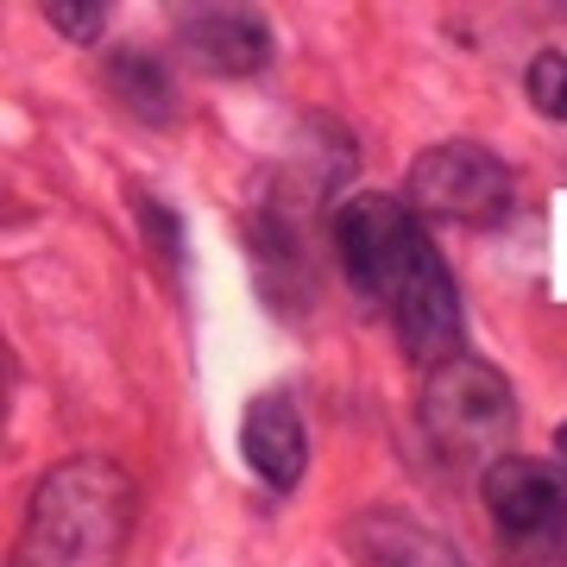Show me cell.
<instances>
[{"mask_svg": "<svg viewBox=\"0 0 567 567\" xmlns=\"http://www.w3.org/2000/svg\"><path fill=\"white\" fill-rule=\"evenodd\" d=\"M334 252H341L353 290L385 309L404 360L429 365V372L461 360L466 341L461 284L447 278L442 252L423 234V221L410 215L404 196H372V189L347 196L341 215H334Z\"/></svg>", "mask_w": 567, "mask_h": 567, "instance_id": "6da1fadb", "label": "cell"}, {"mask_svg": "<svg viewBox=\"0 0 567 567\" xmlns=\"http://www.w3.org/2000/svg\"><path fill=\"white\" fill-rule=\"evenodd\" d=\"M133 524H140V492L126 480V466L76 454L32 486L7 567H121Z\"/></svg>", "mask_w": 567, "mask_h": 567, "instance_id": "7a4b0ae2", "label": "cell"}, {"mask_svg": "<svg viewBox=\"0 0 567 567\" xmlns=\"http://www.w3.org/2000/svg\"><path fill=\"white\" fill-rule=\"evenodd\" d=\"M423 435L447 466H480V473H492L511 454V435H517L511 379L498 365L473 360V353L435 365L423 379Z\"/></svg>", "mask_w": 567, "mask_h": 567, "instance_id": "3957f363", "label": "cell"}, {"mask_svg": "<svg viewBox=\"0 0 567 567\" xmlns=\"http://www.w3.org/2000/svg\"><path fill=\"white\" fill-rule=\"evenodd\" d=\"M404 203L416 221H447V227H492L505 221L517 203L511 164L480 140H442L410 164Z\"/></svg>", "mask_w": 567, "mask_h": 567, "instance_id": "277c9868", "label": "cell"}, {"mask_svg": "<svg viewBox=\"0 0 567 567\" xmlns=\"http://www.w3.org/2000/svg\"><path fill=\"white\" fill-rule=\"evenodd\" d=\"M480 498L505 543H561L567 536V486L548 461L505 454L492 473H480Z\"/></svg>", "mask_w": 567, "mask_h": 567, "instance_id": "5b68a950", "label": "cell"}, {"mask_svg": "<svg viewBox=\"0 0 567 567\" xmlns=\"http://www.w3.org/2000/svg\"><path fill=\"white\" fill-rule=\"evenodd\" d=\"M177 51L208 76H252L271 63V25L252 7H183Z\"/></svg>", "mask_w": 567, "mask_h": 567, "instance_id": "8992f818", "label": "cell"}, {"mask_svg": "<svg viewBox=\"0 0 567 567\" xmlns=\"http://www.w3.org/2000/svg\"><path fill=\"white\" fill-rule=\"evenodd\" d=\"M240 454H246V466H252L271 492H290L297 480H303V466H309L303 416H297V404H290L284 391H265V398L246 404Z\"/></svg>", "mask_w": 567, "mask_h": 567, "instance_id": "52a82bcc", "label": "cell"}, {"mask_svg": "<svg viewBox=\"0 0 567 567\" xmlns=\"http://www.w3.org/2000/svg\"><path fill=\"white\" fill-rule=\"evenodd\" d=\"M347 548L360 555V567H466V555L447 536L404 511H360L347 524Z\"/></svg>", "mask_w": 567, "mask_h": 567, "instance_id": "ba28073f", "label": "cell"}, {"mask_svg": "<svg viewBox=\"0 0 567 567\" xmlns=\"http://www.w3.org/2000/svg\"><path fill=\"white\" fill-rule=\"evenodd\" d=\"M107 89L121 95L145 126H171L177 121V82L164 70V58H152L145 44H121L107 51Z\"/></svg>", "mask_w": 567, "mask_h": 567, "instance_id": "9c48e42d", "label": "cell"}, {"mask_svg": "<svg viewBox=\"0 0 567 567\" xmlns=\"http://www.w3.org/2000/svg\"><path fill=\"white\" fill-rule=\"evenodd\" d=\"M44 20L58 25L63 39L95 44L107 32V0H51V7H44Z\"/></svg>", "mask_w": 567, "mask_h": 567, "instance_id": "30bf717a", "label": "cell"}, {"mask_svg": "<svg viewBox=\"0 0 567 567\" xmlns=\"http://www.w3.org/2000/svg\"><path fill=\"white\" fill-rule=\"evenodd\" d=\"M529 102L543 107L548 121H567V58L561 51H543L529 63Z\"/></svg>", "mask_w": 567, "mask_h": 567, "instance_id": "8fae6325", "label": "cell"}, {"mask_svg": "<svg viewBox=\"0 0 567 567\" xmlns=\"http://www.w3.org/2000/svg\"><path fill=\"white\" fill-rule=\"evenodd\" d=\"M133 203H140L145 240L158 246V259H171V265H177V259H183V227H177V208L164 203V196H152V189H140Z\"/></svg>", "mask_w": 567, "mask_h": 567, "instance_id": "7c38bea8", "label": "cell"}, {"mask_svg": "<svg viewBox=\"0 0 567 567\" xmlns=\"http://www.w3.org/2000/svg\"><path fill=\"white\" fill-rule=\"evenodd\" d=\"M555 461H561V473H567V423H561V435H555Z\"/></svg>", "mask_w": 567, "mask_h": 567, "instance_id": "4fadbf2b", "label": "cell"}]
</instances>
